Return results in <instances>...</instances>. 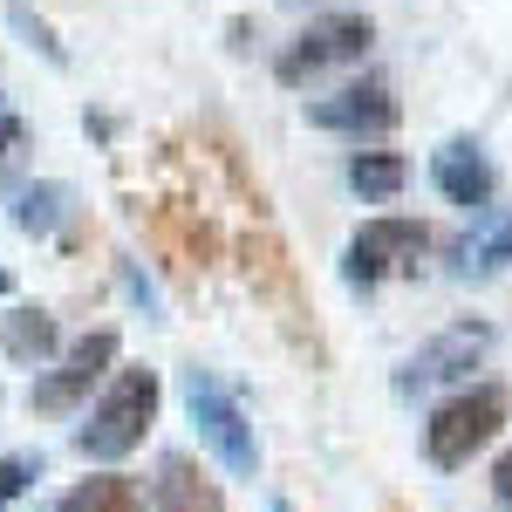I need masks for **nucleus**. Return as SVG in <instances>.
Masks as SVG:
<instances>
[{
    "instance_id": "423d86ee",
    "label": "nucleus",
    "mask_w": 512,
    "mask_h": 512,
    "mask_svg": "<svg viewBox=\"0 0 512 512\" xmlns=\"http://www.w3.org/2000/svg\"><path fill=\"white\" fill-rule=\"evenodd\" d=\"M424 246H431V226H417V219H369V226L349 239L342 274H349V287H376V280L396 274V267H417Z\"/></svg>"
},
{
    "instance_id": "7ed1b4c3",
    "label": "nucleus",
    "mask_w": 512,
    "mask_h": 512,
    "mask_svg": "<svg viewBox=\"0 0 512 512\" xmlns=\"http://www.w3.org/2000/svg\"><path fill=\"white\" fill-rule=\"evenodd\" d=\"M158 369H123L110 396L96 403V417L82 424V451L89 458H123V451H137L144 431H151V417H158Z\"/></svg>"
},
{
    "instance_id": "9b49d317",
    "label": "nucleus",
    "mask_w": 512,
    "mask_h": 512,
    "mask_svg": "<svg viewBox=\"0 0 512 512\" xmlns=\"http://www.w3.org/2000/svg\"><path fill=\"white\" fill-rule=\"evenodd\" d=\"M158 512H226V492H219V478L205 472V465H192V458H164Z\"/></svg>"
},
{
    "instance_id": "aec40b11",
    "label": "nucleus",
    "mask_w": 512,
    "mask_h": 512,
    "mask_svg": "<svg viewBox=\"0 0 512 512\" xmlns=\"http://www.w3.org/2000/svg\"><path fill=\"white\" fill-rule=\"evenodd\" d=\"M274 512H294V506H274Z\"/></svg>"
},
{
    "instance_id": "f257e3e1",
    "label": "nucleus",
    "mask_w": 512,
    "mask_h": 512,
    "mask_svg": "<svg viewBox=\"0 0 512 512\" xmlns=\"http://www.w3.org/2000/svg\"><path fill=\"white\" fill-rule=\"evenodd\" d=\"M239 274H246V287H253V301L274 315V328L294 342V349L308 355V362H321V328H315V308H308V287H301V267H294V253H287V239L280 233H246L239 239Z\"/></svg>"
},
{
    "instance_id": "6ab92c4d",
    "label": "nucleus",
    "mask_w": 512,
    "mask_h": 512,
    "mask_svg": "<svg viewBox=\"0 0 512 512\" xmlns=\"http://www.w3.org/2000/svg\"><path fill=\"white\" fill-rule=\"evenodd\" d=\"M14 144H21V123H14V117H0V158H7Z\"/></svg>"
},
{
    "instance_id": "4468645a",
    "label": "nucleus",
    "mask_w": 512,
    "mask_h": 512,
    "mask_svg": "<svg viewBox=\"0 0 512 512\" xmlns=\"http://www.w3.org/2000/svg\"><path fill=\"white\" fill-rule=\"evenodd\" d=\"M349 185L362 198H376V205H383V198L403 192V158H396V151H362V158L349 164Z\"/></svg>"
},
{
    "instance_id": "39448f33",
    "label": "nucleus",
    "mask_w": 512,
    "mask_h": 512,
    "mask_svg": "<svg viewBox=\"0 0 512 512\" xmlns=\"http://www.w3.org/2000/svg\"><path fill=\"white\" fill-rule=\"evenodd\" d=\"M369 41H376V21L362 14V7H342V14H321L308 35L294 41L287 55H280V82H301V76H321V69H335V62H362L369 55Z\"/></svg>"
},
{
    "instance_id": "a211bd4d",
    "label": "nucleus",
    "mask_w": 512,
    "mask_h": 512,
    "mask_svg": "<svg viewBox=\"0 0 512 512\" xmlns=\"http://www.w3.org/2000/svg\"><path fill=\"white\" fill-rule=\"evenodd\" d=\"M492 485H499V499H506V506H512V451H506V458H499V472H492Z\"/></svg>"
},
{
    "instance_id": "f8f14e48",
    "label": "nucleus",
    "mask_w": 512,
    "mask_h": 512,
    "mask_svg": "<svg viewBox=\"0 0 512 512\" xmlns=\"http://www.w3.org/2000/svg\"><path fill=\"white\" fill-rule=\"evenodd\" d=\"M62 512H144V492H137L130 478L103 472V478H82L76 492L62 499Z\"/></svg>"
},
{
    "instance_id": "1a4fd4ad",
    "label": "nucleus",
    "mask_w": 512,
    "mask_h": 512,
    "mask_svg": "<svg viewBox=\"0 0 512 512\" xmlns=\"http://www.w3.org/2000/svg\"><path fill=\"white\" fill-rule=\"evenodd\" d=\"M431 178H437V192L451 198V205H465V212H478V205H492V192H499V178H492V164H485V151L478 144H444L431 158Z\"/></svg>"
},
{
    "instance_id": "f3484780",
    "label": "nucleus",
    "mask_w": 512,
    "mask_h": 512,
    "mask_svg": "<svg viewBox=\"0 0 512 512\" xmlns=\"http://www.w3.org/2000/svg\"><path fill=\"white\" fill-rule=\"evenodd\" d=\"M28 472H35L28 458H0V506H7V499H14V492L28 485Z\"/></svg>"
},
{
    "instance_id": "dca6fc26",
    "label": "nucleus",
    "mask_w": 512,
    "mask_h": 512,
    "mask_svg": "<svg viewBox=\"0 0 512 512\" xmlns=\"http://www.w3.org/2000/svg\"><path fill=\"white\" fill-rule=\"evenodd\" d=\"M55 185H41V192H28L21 198V212H14V219H21V226H28V233H41V226H55Z\"/></svg>"
},
{
    "instance_id": "0eeeda50",
    "label": "nucleus",
    "mask_w": 512,
    "mask_h": 512,
    "mask_svg": "<svg viewBox=\"0 0 512 512\" xmlns=\"http://www.w3.org/2000/svg\"><path fill=\"white\" fill-rule=\"evenodd\" d=\"M110 362H117V328L82 335L76 349H69V362H62L55 376H41V383H35V410H48V417H55V410H76L82 396H89V383H96Z\"/></svg>"
},
{
    "instance_id": "2eb2a0df",
    "label": "nucleus",
    "mask_w": 512,
    "mask_h": 512,
    "mask_svg": "<svg viewBox=\"0 0 512 512\" xmlns=\"http://www.w3.org/2000/svg\"><path fill=\"white\" fill-rule=\"evenodd\" d=\"M506 260H512V212H506V219H492V233L472 246V267H478V274H492V267H506Z\"/></svg>"
},
{
    "instance_id": "6e6552de",
    "label": "nucleus",
    "mask_w": 512,
    "mask_h": 512,
    "mask_svg": "<svg viewBox=\"0 0 512 512\" xmlns=\"http://www.w3.org/2000/svg\"><path fill=\"white\" fill-rule=\"evenodd\" d=\"M308 123H321V130H355V137H362V130H390L396 96H390V82H349V89L308 103Z\"/></svg>"
},
{
    "instance_id": "ddd939ff",
    "label": "nucleus",
    "mask_w": 512,
    "mask_h": 512,
    "mask_svg": "<svg viewBox=\"0 0 512 512\" xmlns=\"http://www.w3.org/2000/svg\"><path fill=\"white\" fill-rule=\"evenodd\" d=\"M0 349L14 355V362H41V355L55 349V321L41 315V308H14V315L0 321Z\"/></svg>"
},
{
    "instance_id": "20e7f679",
    "label": "nucleus",
    "mask_w": 512,
    "mask_h": 512,
    "mask_svg": "<svg viewBox=\"0 0 512 512\" xmlns=\"http://www.w3.org/2000/svg\"><path fill=\"white\" fill-rule=\"evenodd\" d=\"M185 403H192V424L205 431V444L219 451V465H226V472H253V465H260V444H253V431H246V410L233 403V390H226L219 376L192 369Z\"/></svg>"
},
{
    "instance_id": "9d476101",
    "label": "nucleus",
    "mask_w": 512,
    "mask_h": 512,
    "mask_svg": "<svg viewBox=\"0 0 512 512\" xmlns=\"http://www.w3.org/2000/svg\"><path fill=\"white\" fill-rule=\"evenodd\" d=\"M485 328H451V335H437L431 349H417L410 355V369L396 376L403 390H431V383H444V376H458V369H472L478 355H485Z\"/></svg>"
},
{
    "instance_id": "f03ea898",
    "label": "nucleus",
    "mask_w": 512,
    "mask_h": 512,
    "mask_svg": "<svg viewBox=\"0 0 512 512\" xmlns=\"http://www.w3.org/2000/svg\"><path fill=\"white\" fill-rule=\"evenodd\" d=\"M506 424H512V390L478 383V390L437 403V417L424 424V451H431V465L458 472V465H472V451H485Z\"/></svg>"
}]
</instances>
